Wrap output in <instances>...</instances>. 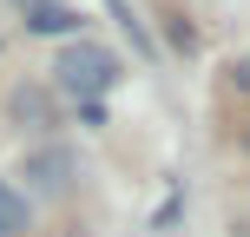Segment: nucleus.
I'll return each mask as SVG.
<instances>
[{"instance_id":"nucleus-2","label":"nucleus","mask_w":250,"mask_h":237,"mask_svg":"<svg viewBox=\"0 0 250 237\" xmlns=\"http://www.w3.org/2000/svg\"><path fill=\"white\" fill-rule=\"evenodd\" d=\"M26 185H33L40 198H66V191H73V151L66 145L33 151V158H26Z\"/></svg>"},{"instance_id":"nucleus-1","label":"nucleus","mask_w":250,"mask_h":237,"mask_svg":"<svg viewBox=\"0 0 250 237\" xmlns=\"http://www.w3.org/2000/svg\"><path fill=\"white\" fill-rule=\"evenodd\" d=\"M53 79H60V92H73V99L86 106V99H105V92H112L119 60L105 46H92V40H73V46L53 60Z\"/></svg>"},{"instance_id":"nucleus-5","label":"nucleus","mask_w":250,"mask_h":237,"mask_svg":"<svg viewBox=\"0 0 250 237\" xmlns=\"http://www.w3.org/2000/svg\"><path fill=\"white\" fill-rule=\"evenodd\" d=\"M20 231H26V198L0 178V237H20Z\"/></svg>"},{"instance_id":"nucleus-7","label":"nucleus","mask_w":250,"mask_h":237,"mask_svg":"<svg viewBox=\"0 0 250 237\" xmlns=\"http://www.w3.org/2000/svg\"><path fill=\"white\" fill-rule=\"evenodd\" d=\"M171 46H185V53L198 46V33H191V20H171Z\"/></svg>"},{"instance_id":"nucleus-3","label":"nucleus","mask_w":250,"mask_h":237,"mask_svg":"<svg viewBox=\"0 0 250 237\" xmlns=\"http://www.w3.org/2000/svg\"><path fill=\"white\" fill-rule=\"evenodd\" d=\"M26 26L33 33H79V13L60 0H26Z\"/></svg>"},{"instance_id":"nucleus-4","label":"nucleus","mask_w":250,"mask_h":237,"mask_svg":"<svg viewBox=\"0 0 250 237\" xmlns=\"http://www.w3.org/2000/svg\"><path fill=\"white\" fill-rule=\"evenodd\" d=\"M105 7H112V20L125 26V40H132V46H138V60H158V46H151V33H145V20H138V13L125 7V0H105Z\"/></svg>"},{"instance_id":"nucleus-6","label":"nucleus","mask_w":250,"mask_h":237,"mask_svg":"<svg viewBox=\"0 0 250 237\" xmlns=\"http://www.w3.org/2000/svg\"><path fill=\"white\" fill-rule=\"evenodd\" d=\"M13 112L33 119V125H53V119H46V92H13Z\"/></svg>"},{"instance_id":"nucleus-8","label":"nucleus","mask_w":250,"mask_h":237,"mask_svg":"<svg viewBox=\"0 0 250 237\" xmlns=\"http://www.w3.org/2000/svg\"><path fill=\"white\" fill-rule=\"evenodd\" d=\"M230 86H237V92H250V53H244L237 66H230Z\"/></svg>"}]
</instances>
